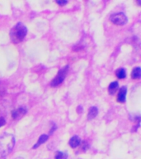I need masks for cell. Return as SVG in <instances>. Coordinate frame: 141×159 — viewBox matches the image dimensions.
<instances>
[{"mask_svg":"<svg viewBox=\"0 0 141 159\" xmlns=\"http://www.w3.org/2000/svg\"><path fill=\"white\" fill-rule=\"evenodd\" d=\"M111 22L115 25L122 26L125 25L127 22V17L123 13H117L115 14H112L110 18Z\"/></svg>","mask_w":141,"mask_h":159,"instance_id":"277c9868","label":"cell"},{"mask_svg":"<svg viewBox=\"0 0 141 159\" xmlns=\"http://www.w3.org/2000/svg\"><path fill=\"white\" fill-rule=\"evenodd\" d=\"M26 33H27V29H26V26L19 22L16 26H14V27L11 30V40L13 43H16V44L19 43L21 41H23Z\"/></svg>","mask_w":141,"mask_h":159,"instance_id":"7a4b0ae2","label":"cell"},{"mask_svg":"<svg viewBox=\"0 0 141 159\" xmlns=\"http://www.w3.org/2000/svg\"><path fill=\"white\" fill-rule=\"evenodd\" d=\"M56 3H57V4H58L60 6H64L68 4V2H67V1H60V0H57V1H56Z\"/></svg>","mask_w":141,"mask_h":159,"instance_id":"5bb4252c","label":"cell"},{"mask_svg":"<svg viewBox=\"0 0 141 159\" xmlns=\"http://www.w3.org/2000/svg\"><path fill=\"white\" fill-rule=\"evenodd\" d=\"M26 113V110L24 108H19L14 110L12 113V117L13 119H19L22 117H23Z\"/></svg>","mask_w":141,"mask_h":159,"instance_id":"8992f818","label":"cell"},{"mask_svg":"<svg viewBox=\"0 0 141 159\" xmlns=\"http://www.w3.org/2000/svg\"><path fill=\"white\" fill-rule=\"evenodd\" d=\"M68 158V154L65 152H56L55 154V159H67Z\"/></svg>","mask_w":141,"mask_h":159,"instance_id":"4fadbf2b","label":"cell"},{"mask_svg":"<svg viewBox=\"0 0 141 159\" xmlns=\"http://www.w3.org/2000/svg\"><path fill=\"white\" fill-rule=\"evenodd\" d=\"M141 76V70L140 67H136L135 68L133 71H132V73H131V77L133 79H140Z\"/></svg>","mask_w":141,"mask_h":159,"instance_id":"8fae6325","label":"cell"},{"mask_svg":"<svg viewBox=\"0 0 141 159\" xmlns=\"http://www.w3.org/2000/svg\"><path fill=\"white\" fill-rule=\"evenodd\" d=\"M48 139H49V137H48V135H46V134H42L41 136H40V138H39V139H38V142L36 143V144L34 145V147H33V148H37L40 145H41V144H43L44 143H45L47 140H48Z\"/></svg>","mask_w":141,"mask_h":159,"instance_id":"9c48e42d","label":"cell"},{"mask_svg":"<svg viewBox=\"0 0 141 159\" xmlns=\"http://www.w3.org/2000/svg\"><path fill=\"white\" fill-rule=\"evenodd\" d=\"M126 93H127V88L126 86H122L119 90L117 95V101L119 103H125L126 99Z\"/></svg>","mask_w":141,"mask_h":159,"instance_id":"5b68a950","label":"cell"},{"mask_svg":"<svg viewBox=\"0 0 141 159\" xmlns=\"http://www.w3.org/2000/svg\"><path fill=\"white\" fill-rule=\"evenodd\" d=\"M81 144V139L78 136H74L69 140V146L72 148H75Z\"/></svg>","mask_w":141,"mask_h":159,"instance_id":"52a82bcc","label":"cell"},{"mask_svg":"<svg viewBox=\"0 0 141 159\" xmlns=\"http://www.w3.org/2000/svg\"><path fill=\"white\" fill-rule=\"evenodd\" d=\"M118 86H119L118 82H116V81L111 82L110 84V85H109V87H108V91H109V93L111 95H114L115 92L116 91V90L118 89Z\"/></svg>","mask_w":141,"mask_h":159,"instance_id":"30bf717a","label":"cell"},{"mask_svg":"<svg viewBox=\"0 0 141 159\" xmlns=\"http://www.w3.org/2000/svg\"><path fill=\"white\" fill-rule=\"evenodd\" d=\"M68 71H69V67L68 66H66L63 69H61L60 71L58 72V75L56 76V78H54V80L51 81V86L52 87H56L59 85H60L61 83L64 81V80L65 79Z\"/></svg>","mask_w":141,"mask_h":159,"instance_id":"3957f363","label":"cell"},{"mask_svg":"<svg viewBox=\"0 0 141 159\" xmlns=\"http://www.w3.org/2000/svg\"><path fill=\"white\" fill-rule=\"evenodd\" d=\"M97 113H98V109L97 107H95V106L91 107L89 111H88V120L93 119L95 117H97Z\"/></svg>","mask_w":141,"mask_h":159,"instance_id":"ba28073f","label":"cell"},{"mask_svg":"<svg viewBox=\"0 0 141 159\" xmlns=\"http://www.w3.org/2000/svg\"><path fill=\"white\" fill-rule=\"evenodd\" d=\"M116 75L118 79H124V78H126V70L123 69V68H120V69H118V70L116 71Z\"/></svg>","mask_w":141,"mask_h":159,"instance_id":"7c38bea8","label":"cell"},{"mask_svg":"<svg viewBox=\"0 0 141 159\" xmlns=\"http://www.w3.org/2000/svg\"><path fill=\"white\" fill-rule=\"evenodd\" d=\"M6 123L5 119L3 118H2V117H0V127H2V126H3L4 124Z\"/></svg>","mask_w":141,"mask_h":159,"instance_id":"9a60e30c","label":"cell"},{"mask_svg":"<svg viewBox=\"0 0 141 159\" xmlns=\"http://www.w3.org/2000/svg\"><path fill=\"white\" fill-rule=\"evenodd\" d=\"M15 144V138L13 134H5L0 135V154L7 157L13 150Z\"/></svg>","mask_w":141,"mask_h":159,"instance_id":"6da1fadb","label":"cell"}]
</instances>
